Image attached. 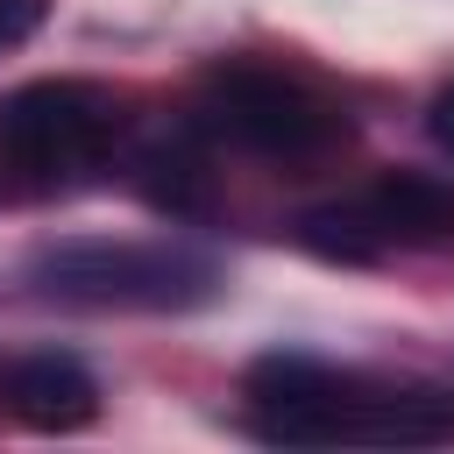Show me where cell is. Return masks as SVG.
<instances>
[{"instance_id": "cell-3", "label": "cell", "mask_w": 454, "mask_h": 454, "mask_svg": "<svg viewBox=\"0 0 454 454\" xmlns=\"http://www.w3.org/2000/svg\"><path fill=\"white\" fill-rule=\"evenodd\" d=\"M28 284L64 305L92 312H199L220 298V262L177 241H106V234H71L43 241L28 255Z\"/></svg>"}, {"instance_id": "cell-5", "label": "cell", "mask_w": 454, "mask_h": 454, "mask_svg": "<svg viewBox=\"0 0 454 454\" xmlns=\"http://www.w3.org/2000/svg\"><path fill=\"white\" fill-rule=\"evenodd\" d=\"M128 128V106L99 78H28L0 92V170L28 177L35 192H57L114 156Z\"/></svg>"}, {"instance_id": "cell-2", "label": "cell", "mask_w": 454, "mask_h": 454, "mask_svg": "<svg viewBox=\"0 0 454 454\" xmlns=\"http://www.w3.org/2000/svg\"><path fill=\"white\" fill-rule=\"evenodd\" d=\"M192 128L220 135L248 156H270V163H319L355 135L348 106L333 92H319L312 78L262 64V57L206 64L199 85H192Z\"/></svg>"}, {"instance_id": "cell-6", "label": "cell", "mask_w": 454, "mask_h": 454, "mask_svg": "<svg viewBox=\"0 0 454 454\" xmlns=\"http://www.w3.org/2000/svg\"><path fill=\"white\" fill-rule=\"evenodd\" d=\"M0 397L7 411L28 426V433H85L99 419V376L78 362V355H21L7 376H0Z\"/></svg>"}, {"instance_id": "cell-8", "label": "cell", "mask_w": 454, "mask_h": 454, "mask_svg": "<svg viewBox=\"0 0 454 454\" xmlns=\"http://www.w3.org/2000/svg\"><path fill=\"white\" fill-rule=\"evenodd\" d=\"M43 21H50V0H0V50L28 43Z\"/></svg>"}, {"instance_id": "cell-1", "label": "cell", "mask_w": 454, "mask_h": 454, "mask_svg": "<svg viewBox=\"0 0 454 454\" xmlns=\"http://www.w3.org/2000/svg\"><path fill=\"white\" fill-rule=\"evenodd\" d=\"M248 433L270 447H447L454 390L333 369L319 355H255L241 369Z\"/></svg>"}, {"instance_id": "cell-4", "label": "cell", "mask_w": 454, "mask_h": 454, "mask_svg": "<svg viewBox=\"0 0 454 454\" xmlns=\"http://www.w3.org/2000/svg\"><path fill=\"white\" fill-rule=\"evenodd\" d=\"M291 241L319 262H390V255H447L454 248V184L426 170H383L355 199L305 206L291 220Z\"/></svg>"}, {"instance_id": "cell-10", "label": "cell", "mask_w": 454, "mask_h": 454, "mask_svg": "<svg viewBox=\"0 0 454 454\" xmlns=\"http://www.w3.org/2000/svg\"><path fill=\"white\" fill-rule=\"evenodd\" d=\"M0 199H7V184H0Z\"/></svg>"}, {"instance_id": "cell-7", "label": "cell", "mask_w": 454, "mask_h": 454, "mask_svg": "<svg viewBox=\"0 0 454 454\" xmlns=\"http://www.w3.org/2000/svg\"><path fill=\"white\" fill-rule=\"evenodd\" d=\"M135 192L156 206V213H206V156L184 142V135H156L135 149Z\"/></svg>"}, {"instance_id": "cell-9", "label": "cell", "mask_w": 454, "mask_h": 454, "mask_svg": "<svg viewBox=\"0 0 454 454\" xmlns=\"http://www.w3.org/2000/svg\"><path fill=\"white\" fill-rule=\"evenodd\" d=\"M426 135H433V149L454 163V78H447V85L426 99Z\"/></svg>"}]
</instances>
